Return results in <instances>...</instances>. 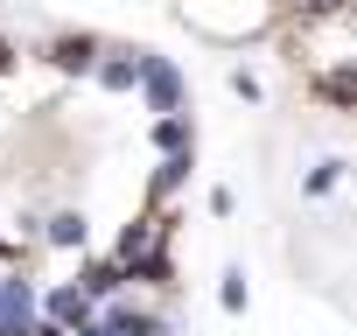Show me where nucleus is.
Returning <instances> with one entry per match:
<instances>
[{"label": "nucleus", "instance_id": "9d476101", "mask_svg": "<svg viewBox=\"0 0 357 336\" xmlns=\"http://www.w3.org/2000/svg\"><path fill=\"white\" fill-rule=\"evenodd\" d=\"M336 176H343V161H322V168H315V176H308V197H322V190H329Z\"/></svg>", "mask_w": 357, "mask_h": 336}, {"label": "nucleus", "instance_id": "f257e3e1", "mask_svg": "<svg viewBox=\"0 0 357 336\" xmlns=\"http://www.w3.org/2000/svg\"><path fill=\"white\" fill-rule=\"evenodd\" d=\"M140 91H147L154 112H183V70H175L168 56H147L140 49Z\"/></svg>", "mask_w": 357, "mask_h": 336}, {"label": "nucleus", "instance_id": "f8f14e48", "mask_svg": "<svg viewBox=\"0 0 357 336\" xmlns=\"http://www.w3.org/2000/svg\"><path fill=\"white\" fill-rule=\"evenodd\" d=\"M329 8H343V0H308V15H329Z\"/></svg>", "mask_w": 357, "mask_h": 336}, {"label": "nucleus", "instance_id": "0eeeda50", "mask_svg": "<svg viewBox=\"0 0 357 336\" xmlns=\"http://www.w3.org/2000/svg\"><path fill=\"white\" fill-rule=\"evenodd\" d=\"M154 147H168V154H175V147H190V119H183V112H161V126H154Z\"/></svg>", "mask_w": 357, "mask_h": 336}, {"label": "nucleus", "instance_id": "9b49d317", "mask_svg": "<svg viewBox=\"0 0 357 336\" xmlns=\"http://www.w3.org/2000/svg\"><path fill=\"white\" fill-rule=\"evenodd\" d=\"M225 308H231V315L245 308V273H231V280H225Z\"/></svg>", "mask_w": 357, "mask_h": 336}, {"label": "nucleus", "instance_id": "423d86ee", "mask_svg": "<svg viewBox=\"0 0 357 336\" xmlns=\"http://www.w3.org/2000/svg\"><path fill=\"white\" fill-rule=\"evenodd\" d=\"M77 287H84V301H105V294H119V287H126V266H119V259H112V266H84V280H77Z\"/></svg>", "mask_w": 357, "mask_h": 336}, {"label": "nucleus", "instance_id": "1a4fd4ad", "mask_svg": "<svg viewBox=\"0 0 357 336\" xmlns=\"http://www.w3.org/2000/svg\"><path fill=\"white\" fill-rule=\"evenodd\" d=\"M50 238H56V245H84V217H70V211H63V217L50 224Z\"/></svg>", "mask_w": 357, "mask_h": 336}, {"label": "nucleus", "instance_id": "39448f33", "mask_svg": "<svg viewBox=\"0 0 357 336\" xmlns=\"http://www.w3.org/2000/svg\"><path fill=\"white\" fill-rule=\"evenodd\" d=\"M91 70H98L105 91H133V84H140V49H133V56H105V63H91Z\"/></svg>", "mask_w": 357, "mask_h": 336}, {"label": "nucleus", "instance_id": "ddd939ff", "mask_svg": "<svg viewBox=\"0 0 357 336\" xmlns=\"http://www.w3.org/2000/svg\"><path fill=\"white\" fill-rule=\"evenodd\" d=\"M8 70H15V49H8V43H0V77H8Z\"/></svg>", "mask_w": 357, "mask_h": 336}, {"label": "nucleus", "instance_id": "20e7f679", "mask_svg": "<svg viewBox=\"0 0 357 336\" xmlns=\"http://www.w3.org/2000/svg\"><path fill=\"white\" fill-rule=\"evenodd\" d=\"M98 336H168L154 315H133V308H105L98 315Z\"/></svg>", "mask_w": 357, "mask_h": 336}, {"label": "nucleus", "instance_id": "6e6552de", "mask_svg": "<svg viewBox=\"0 0 357 336\" xmlns=\"http://www.w3.org/2000/svg\"><path fill=\"white\" fill-rule=\"evenodd\" d=\"M183 176H190V147H175V154L161 161V176H154V190H175Z\"/></svg>", "mask_w": 357, "mask_h": 336}, {"label": "nucleus", "instance_id": "4468645a", "mask_svg": "<svg viewBox=\"0 0 357 336\" xmlns=\"http://www.w3.org/2000/svg\"><path fill=\"white\" fill-rule=\"evenodd\" d=\"M0 259H15V245H8V238H0Z\"/></svg>", "mask_w": 357, "mask_h": 336}, {"label": "nucleus", "instance_id": "f03ea898", "mask_svg": "<svg viewBox=\"0 0 357 336\" xmlns=\"http://www.w3.org/2000/svg\"><path fill=\"white\" fill-rule=\"evenodd\" d=\"M43 322H56V329H77V322H91V301H84V287H50V301H43Z\"/></svg>", "mask_w": 357, "mask_h": 336}, {"label": "nucleus", "instance_id": "7ed1b4c3", "mask_svg": "<svg viewBox=\"0 0 357 336\" xmlns=\"http://www.w3.org/2000/svg\"><path fill=\"white\" fill-rule=\"evenodd\" d=\"M50 63L56 70H91L98 63V36H56L50 43Z\"/></svg>", "mask_w": 357, "mask_h": 336}]
</instances>
